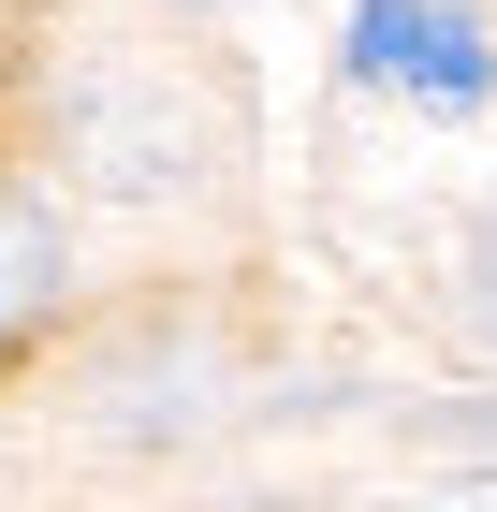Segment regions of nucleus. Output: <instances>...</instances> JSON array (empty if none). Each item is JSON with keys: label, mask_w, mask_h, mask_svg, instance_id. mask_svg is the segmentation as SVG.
I'll use <instances>...</instances> for the list:
<instances>
[{"label": "nucleus", "mask_w": 497, "mask_h": 512, "mask_svg": "<svg viewBox=\"0 0 497 512\" xmlns=\"http://www.w3.org/2000/svg\"><path fill=\"white\" fill-rule=\"evenodd\" d=\"M468 293H483V337H497V205H483V249H468Z\"/></svg>", "instance_id": "nucleus-5"}, {"label": "nucleus", "mask_w": 497, "mask_h": 512, "mask_svg": "<svg viewBox=\"0 0 497 512\" xmlns=\"http://www.w3.org/2000/svg\"><path fill=\"white\" fill-rule=\"evenodd\" d=\"M0 15H30V0H0Z\"/></svg>", "instance_id": "nucleus-6"}, {"label": "nucleus", "mask_w": 497, "mask_h": 512, "mask_svg": "<svg viewBox=\"0 0 497 512\" xmlns=\"http://www.w3.org/2000/svg\"><path fill=\"white\" fill-rule=\"evenodd\" d=\"M59 147H74V176L88 191H191L205 176V118H191V88H161V74H132V59H88L74 74V103H59Z\"/></svg>", "instance_id": "nucleus-1"}, {"label": "nucleus", "mask_w": 497, "mask_h": 512, "mask_svg": "<svg viewBox=\"0 0 497 512\" xmlns=\"http://www.w3.org/2000/svg\"><path fill=\"white\" fill-rule=\"evenodd\" d=\"M424 439H439V454H483V469H454V483H497V410H424Z\"/></svg>", "instance_id": "nucleus-4"}, {"label": "nucleus", "mask_w": 497, "mask_h": 512, "mask_svg": "<svg viewBox=\"0 0 497 512\" xmlns=\"http://www.w3.org/2000/svg\"><path fill=\"white\" fill-rule=\"evenodd\" d=\"M44 308H59V220L30 191H0V337H30Z\"/></svg>", "instance_id": "nucleus-3"}, {"label": "nucleus", "mask_w": 497, "mask_h": 512, "mask_svg": "<svg viewBox=\"0 0 497 512\" xmlns=\"http://www.w3.org/2000/svg\"><path fill=\"white\" fill-rule=\"evenodd\" d=\"M351 74H410L424 103H483L497 59H483V30H468L454 0H366L351 15Z\"/></svg>", "instance_id": "nucleus-2"}]
</instances>
